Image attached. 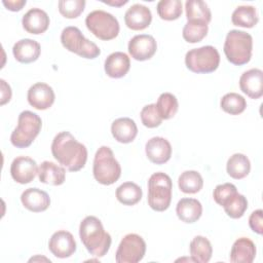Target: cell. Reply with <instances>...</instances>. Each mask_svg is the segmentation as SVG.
<instances>
[{"label":"cell","mask_w":263,"mask_h":263,"mask_svg":"<svg viewBox=\"0 0 263 263\" xmlns=\"http://www.w3.org/2000/svg\"><path fill=\"white\" fill-rule=\"evenodd\" d=\"M51 153L54 159L70 172L80 171L87 160L86 147L69 132H61L53 138Z\"/></svg>","instance_id":"obj_1"},{"label":"cell","mask_w":263,"mask_h":263,"mask_svg":"<svg viewBox=\"0 0 263 263\" xmlns=\"http://www.w3.org/2000/svg\"><path fill=\"white\" fill-rule=\"evenodd\" d=\"M80 239L87 252L95 257H103L111 247V236L105 231L100 219L95 216L85 217L79 226Z\"/></svg>","instance_id":"obj_2"},{"label":"cell","mask_w":263,"mask_h":263,"mask_svg":"<svg viewBox=\"0 0 263 263\" xmlns=\"http://www.w3.org/2000/svg\"><path fill=\"white\" fill-rule=\"evenodd\" d=\"M253 38L243 31L230 30L224 42V53L231 64L241 66L250 62L252 58Z\"/></svg>","instance_id":"obj_3"},{"label":"cell","mask_w":263,"mask_h":263,"mask_svg":"<svg viewBox=\"0 0 263 263\" xmlns=\"http://www.w3.org/2000/svg\"><path fill=\"white\" fill-rule=\"evenodd\" d=\"M92 173L96 181L107 186L114 184L120 178L121 166L108 146H102L96 152Z\"/></svg>","instance_id":"obj_4"},{"label":"cell","mask_w":263,"mask_h":263,"mask_svg":"<svg viewBox=\"0 0 263 263\" xmlns=\"http://www.w3.org/2000/svg\"><path fill=\"white\" fill-rule=\"evenodd\" d=\"M41 126L42 120L36 113L29 110L21 112L17 125L10 136L11 144L16 148L29 147L39 135Z\"/></svg>","instance_id":"obj_5"},{"label":"cell","mask_w":263,"mask_h":263,"mask_svg":"<svg viewBox=\"0 0 263 263\" xmlns=\"http://www.w3.org/2000/svg\"><path fill=\"white\" fill-rule=\"evenodd\" d=\"M172 179L168 175L158 172L151 175L148 181V204L156 212L168 209L172 201Z\"/></svg>","instance_id":"obj_6"},{"label":"cell","mask_w":263,"mask_h":263,"mask_svg":"<svg viewBox=\"0 0 263 263\" xmlns=\"http://www.w3.org/2000/svg\"><path fill=\"white\" fill-rule=\"evenodd\" d=\"M61 42L66 49L84 59L92 60L101 54L99 46L86 39L77 27H66L62 31Z\"/></svg>","instance_id":"obj_7"},{"label":"cell","mask_w":263,"mask_h":263,"mask_svg":"<svg viewBox=\"0 0 263 263\" xmlns=\"http://www.w3.org/2000/svg\"><path fill=\"white\" fill-rule=\"evenodd\" d=\"M220 64V54L212 45L193 48L185 55V65L193 73H212Z\"/></svg>","instance_id":"obj_8"},{"label":"cell","mask_w":263,"mask_h":263,"mask_svg":"<svg viewBox=\"0 0 263 263\" xmlns=\"http://www.w3.org/2000/svg\"><path fill=\"white\" fill-rule=\"evenodd\" d=\"M87 29L101 40H112L119 33V23L111 13L104 10H93L85 18Z\"/></svg>","instance_id":"obj_9"},{"label":"cell","mask_w":263,"mask_h":263,"mask_svg":"<svg viewBox=\"0 0 263 263\" xmlns=\"http://www.w3.org/2000/svg\"><path fill=\"white\" fill-rule=\"evenodd\" d=\"M146 253V242L142 236L136 233L126 234L120 241L115 260L117 263L140 262Z\"/></svg>","instance_id":"obj_10"},{"label":"cell","mask_w":263,"mask_h":263,"mask_svg":"<svg viewBox=\"0 0 263 263\" xmlns=\"http://www.w3.org/2000/svg\"><path fill=\"white\" fill-rule=\"evenodd\" d=\"M128 52L136 61H147L151 59L157 49V43L153 36L140 34L134 36L128 42Z\"/></svg>","instance_id":"obj_11"},{"label":"cell","mask_w":263,"mask_h":263,"mask_svg":"<svg viewBox=\"0 0 263 263\" xmlns=\"http://www.w3.org/2000/svg\"><path fill=\"white\" fill-rule=\"evenodd\" d=\"M36 161L28 156H18L13 159L10 165V175L12 179L20 184L32 182L38 174Z\"/></svg>","instance_id":"obj_12"},{"label":"cell","mask_w":263,"mask_h":263,"mask_svg":"<svg viewBox=\"0 0 263 263\" xmlns=\"http://www.w3.org/2000/svg\"><path fill=\"white\" fill-rule=\"evenodd\" d=\"M48 249L58 258H68L75 253L76 241L69 231L59 230L49 238Z\"/></svg>","instance_id":"obj_13"},{"label":"cell","mask_w":263,"mask_h":263,"mask_svg":"<svg viewBox=\"0 0 263 263\" xmlns=\"http://www.w3.org/2000/svg\"><path fill=\"white\" fill-rule=\"evenodd\" d=\"M29 104L37 110H46L52 106L55 96L51 86L44 82L33 84L27 95Z\"/></svg>","instance_id":"obj_14"},{"label":"cell","mask_w":263,"mask_h":263,"mask_svg":"<svg viewBox=\"0 0 263 263\" xmlns=\"http://www.w3.org/2000/svg\"><path fill=\"white\" fill-rule=\"evenodd\" d=\"M239 87L251 99L261 98L263 95V71L254 68L243 72L239 78Z\"/></svg>","instance_id":"obj_15"},{"label":"cell","mask_w":263,"mask_h":263,"mask_svg":"<svg viewBox=\"0 0 263 263\" xmlns=\"http://www.w3.org/2000/svg\"><path fill=\"white\" fill-rule=\"evenodd\" d=\"M145 152L148 159L155 164L167 162L172 156L171 143L162 137H153L145 145Z\"/></svg>","instance_id":"obj_16"},{"label":"cell","mask_w":263,"mask_h":263,"mask_svg":"<svg viewBox=\"0 0 263 263\" xmlns=\"http://www.w3.org/2000/svg\"><path fill=\"white\" fill-rule=\"evenodd\" d=\"M152 21L151 10L140 3L132 5L124 13V22L128 29L141 31L149 27Z\"/></svg>","instance_id":"obj_17"},{"label":"cell","mask_w":263,"mask_h":263,"mask_svg":"<svg viewBox=\"0 0 263 263\" xmlns=\"http://www.w3.org/2000/svg\"><path fill=\"white\" fill-rule=\"evenodd\" d=\"M22 25L25 31L28 33L39 35L48 29L49 16L40 8H31L24 14Z\"/></svg>","instance_id":"obj_18"},{"label":"cell","mask_w":263,"mask_h":263,"mask_svg":"<svg viewBox=\"0 0 263 263\" xmlns=\"http://www.w3.org/2000/svg\"><path fill=\"white\" fill-rule=\"evenodd\" d=\"M21 201L23 205L34 213L44 212L50 204V198L48 194L38 188H28L21 195Z\"/></svg>","instance_id":"obj_19"},{"label":"cell","mask_w":263,"mask_h":263,"mask_svg":"<svg viewBox=\"0 0 263 263\" xmlns=\"http://www.w3.org/2000/svg\"><path fill=\"white\" fill-rule=\"evenodd\" d=\"M40 52V44L37 41L29 38L18 40L12 47L14 59L23 64H29L37 61Z\"/></svg>","instance_id":"obj_20"},{"label":"cell","mask_w":263,"mask_h":263,"mask_svg":"<svg viewBox=\"0 0 263 263\" xmlns=\"http://www.w3.org/2000/svg\"><path fill=\"white\" fill-rule=\"evenodd\" d=\"M130 68V61L126 53L115 51L109 54L104 64L106 74L111 78H121L127 74Z\"/></svg>","instance_id":"obj_21"},{"label":"cell","mask_w":263,"mask_h":263,"mask_svg":"<svg viewBox=\"0 0 263 263\" xmlns=\"http://www.w3.org/2000/svg\"><path fill=\"white\" fill-rule=\"evenodd\" d=\"M111 133L117 142L127 144L133 142L137 137L138 127L132 118L121 117L112 122Z\"/></svg>","instance_id":"obj_22"},{"label":"cell","mask_w":263,"mask_h":263,"mask_svg":"<svg viewBox=\"0 0 263 263\" xmlns=\"http://www.w3.org/2000/svg\"><path fill=\"white\" fill-rule=\"evenodd\" d=\"M256 256V246L248 237L234 241L230 251V261L233 263H252Z\"/></svg>","instance_id":"obj_23"},{"label":"cell","mask_w":263,"mask_h":263,"mask_svg":"<svg viewBox=\"0 0 263 263\" xmlns=\"http://www.w3.org/2000/svg\"><path fill=\"white\" fill-rule=\"evenodd\" d=\"M38 178L43 184L59 186L65 182L66 171L63 166H60L52 161L45 160L38 168Z\"/></svg>","instance_id":"obj_24"},{"label":"cell","mask_w":263,"mask_h":263,"mask_svg":"<svg viewBox=\"0 0 263 263\" xmlns=\"http://www.w3.org/2000/svg\"><path fill=\"white\" fill-rule=\"evenodd\" d=\"M176 213L181 221L185 223H194L201 217L202 205L200 201L195 198L185 197L178 201Z\"/></svg>","instance_id":"obj_25"},{"label":"cell","mask_w":263,"mask_h":263,"mask_svg":"<svg viewBox=\"0 0 263 263\" xmlns=\"http://www.w3.org/2000/svg\"><path fill=\"white\" fill-rule=\"evenodd\" d=\"M189 249L193 262L208 263L213 254V248L210 240L201 235H197L191 240Z\"/></svg>","instance_id":"obj_26"},{"label":"cell","mask_w":263,"mask_h":263,"mask_svg":"<svg viewBox=\"0 0 263 263\" xmlns=\"http://www.w3.org/2000/svg\"><path fill=\"white\" fill-rule=\"evenodd\" d=\"M259 21L257 9L252 5L237 6L231 15V22L234 26L242 28H253Z\"/></svg>","instance_id":"obj_27"},{"label":"cell","mask_w":263,"mask_h":263,"mask_svg":"<svg viewBox=\"0 0 263 263\" xmlns=\"http://www.w3.org/2000/svg\"><path fill=\"white\" fill-rule=\"evenodd\" d=\"M226 171L231 178L240 180L249 175L251 171V162L245 154L235 153L227 160Z\"/></svg>","instance_id":"obj_28"},{"label":"cell","mask_w":263,"mask_h":263,"mask_svg":"<svg viewBox=\"0 0 263 263\" xmlns=\"http://www.w3.org/2000/svg\"><path fill=\"white\" fill-rule=\"evenodd\" d=\"M143 192L139 185L134 182H124L116 189L117 200L124 205H134L142 198Z\"/></svg>","instance_id":"obj_29"},{"label":"cell","mask_w":263,"mask_h":263,"mask_svg":"<svg viewBox=\"0 0 263 263\" xmlns=\"http://www.w3.org/2000/svg\"><path fill=\"white\" fill-rule=\"evenodd\" d=\"M187 21H201L209 24L212 13L208 4L201 0H188L185 3Z\"/></svg>","instance_id":"obj_30"},{"label":"cell","mask_w":263,"mask_h":263,"mask_svg":"<svg viewBox=\"0 0 263 263\" xmlns=\"http://www.w3.org/2000/svg\"><path fill=\"white\" fill-rule=\"evenodd\" d=\"M178 185L182 192L187 194H194L201 190L203 186V180L200 174L196 171H185L179 179Z\"/></svg>","instance_id":"obj_31"},{"label":"cell","mask_w":263,"mask_h":263,"mask_svg":"<svg viewBox=\"0 0 263 263\" xmlns=\"http://www.w3.org/2000/svg\"><path fill=\"white\" fill-rule=\"evenodd\" d=\"M209 26L201 21H188L183 28V38L188 43L200 42L208 34Z\"/></svg>","instance_id":"obj_32"},{"label":"cell","mask_w":263,"mask_h":263,"mask_svg":"<svg viewBox=\"0 0 263 263\" xmlns=\"http://www.w3.org/2000/svg\"><path fill=\"white\" fill-rule=\"evenodd\" d=\"M220 106L226 113L230 115H238L246 110L247 102L242 96L236 92H228L222 97Z\"/></svg>","instance_id":"obj_33"},{"label":"cell","mask_w":263,"mask_h":263,"mask_svg":"<svg viewBox=\"0 0 263 263\" xmlns=\"http://www.w3.org/2000/svg\"><path fill=\"white\" fill-rule=\"evenodd\" d=\"M225 213L232 219H238L241 218L245 214V212L248 209V200L247 198L236 192L233 195H231L223 204Z\"/></svg>","instance_id":"obj_34"},{"label":"cell","mask_w":263,"mask_h":263,"mask_svg":"<svg viewBox=\"0 0 263 263\" xmlns=\"http://www.w3.org/2000/svg\"><path fill=\"white\" fill-rule=\"evenodd\" d=\"M156 108L162 119H171L178 112V100L173 93L163 92L157 100Z\"/></svg>","instance_id":"obj_35"},{"label":"cell","mask_w":263,"mask_h":263,"mask_svg":"<svg viewBox=\"0 0 263 263\" xmlns=\"http://www.w3.org/2000/svg\"><path fill=\"white\" fill-rule=\"evenodd\" d=\"M157 13L161 20L175 21L182 14V1L180 0H161L156 6Z\"/></svg>","instance_id":"obj_36"},{"label":"cell","mask_w":263,"mask_h":263,"mask_svg":"<svg viewBox=\"0 0 263 263\" xmlns=\"http://www.w3.org/2000/svg\"><path fill=\"white\" fill-rule=\"evenodd\" d=\"M84 0H61L59 1V11L66 18H76L84 10Z\"/></svg>","instance_id":"obj_37"},{"label":"cell","mask_w":263,"mask_h":263,"mask_svg":"<svg viewBox=\"0 0 263 263\" xmlns=\"http://www.w3.org/2000/svg\"><path fill=\"white\" fill-rule=\"evenodd\" d=\"M140 116H141L142 123L148 128L157 127L161 124V121H162V118L160 117L157 111L156 104H149L143 107V109L141 110Z\"/></svg>","instance_id":"obj_38"},{"label":"cell","mask_w":263,"mask_h":263,"mask_svg":"<svg viewBox=\"0 0 263 263\" xmlns=\"http://www.w3.org/2000/svg\"><path fill=\"white\" fill-rule=\"evenodd\" d=\"M237 192L236 187L231 183H224L217 185L213 192V197L215 201L222 206V204L234 193Z\"/></svg>","instance_id":"obj_39"},{"label":"cell","mask_w":263,"mask_h":263,"mask_svg":"<svg viewBox=\"0 0 263 263\" xmlns=\"http://www.w3.org/2000/svg\"><path fill=\"white\" fill-rule=\"evenodd\" d=\"M249 225L254 232L258 234L263 233V211L262 210L260 209L256 210L251 214L249 218Z\"/></svg>","instance_id":"obj_40"},{"label":"cell","mask_w":263,"mask_h":263,"mask_svg":"<svg viewBox=\"0 0 263 263\" xmlns=\"http://www.w3.org/2000/svg\"><path fill=\"white\" fill-rule=\"evenodd\" d=\"M3 5L10 11H20L26 5V0H3Z\"/></svg>","instance_id":"obj_41"},{"label":"cell","mask_w":263,"mask_h":263,"mask_svg":"<svg viewBox=\"0 0 263 263\" xmlns=\"http://www.w3.org/2000/svg\"><path fill=\"white\" fill-rule=\"evenodd\" d=\"M0 82H1V102H0V104L4 105L7 102H9L11 99V88L3 79H0Z\"/></svg>","instance_id":"obj_42"},{"label":"cell","mask_w":263,"mask_h":263,"mask_svg":"<svg viewBox=\"0 0 263 263\" xmlns=\"http://www.w3.org/2000/svg\"><path fill=\"white\" fill-rule=\"evenodd\" d=\"M104 3L106 4H109V5H113V6H120V5H123L125 3H127V0H124V1H119V2H110V1H103Z\"/></svg>","instance_id":"obj_43"}]
</instances>
